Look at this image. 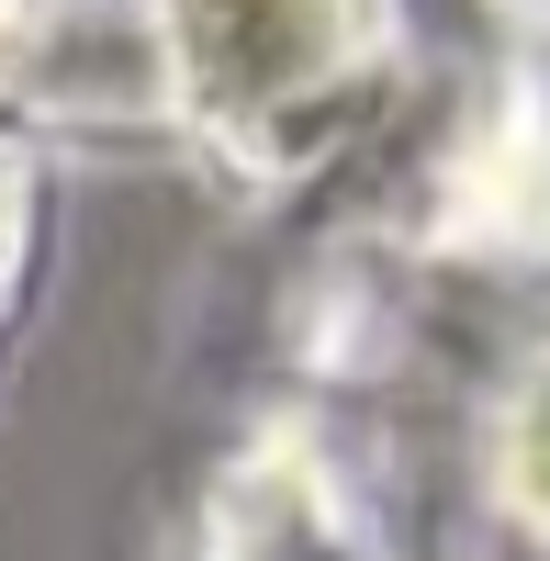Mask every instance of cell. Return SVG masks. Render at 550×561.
Masks as SVG:
<instances>
[{"mask_svg": "<svg viewBox=\"0 0 550 561\" xmlns=\"http://www.w3.org/2000/svg\"><path fill=\"white\" fill-rule=\"evenodd\" d=\"M483 494L550 550V359L494 404V427H483Z\"/></svg>", "mask_w": 550, "mask_h": 561, "instance_id": "7a4b0ae2", "label": "cell"}, {"mask_svg": "<svg viewBox=\"0 0 550 561\" xmlns=\"http://www.w3.org/2000/svg\"><path fill=\"white\" fill-rule=\"evenodd\" d=\"M23 237H34V169L0 147V304H12V280H23Z\"/></svg>", "mask_w": 550, "mask_h": 561, "instance_id": "3957f363", "label": "cell"}, {"mask_svg": "<svg viewBox=\"0 0 550 561\" xmlns=\"http://www.w3.org/2000/svg\"><path fill=\"white\" fill-rule=\"evenodd\" d=\"M23 68V0H0V79Z\"/></svg>", "mask_w": 550, "mask_h": 561, "instance_id": "277c9868", "label": "cell"}, {"mask_svg": "<svg viewBox=\"0 0 550 561\" xmlns=\"http://www.w3.org/2000/svg\"><path fill=\"white\" fill-rule=\"evenodd\" d=\"M169 102L248 180H293L382 79V0H158Z\"/></svg>", "mask_w": 550, "mask_h": 561, "instance_id": "6da1fadb", "label": "cell"}, {"mask_svg": "<svg viewBox=\"0 0 550 561\" xmlns=\"http://www.w3.org/2000/svg\"><path fill=\"white\" fill-rule=\"evenodd\" d=\"M528 12H539V23H550V0H528Z\"/></svg>", "mask_w": 550, "mask_h": 561, "instance_id": "5b68a950", "label": "cell"}]
</instances>
